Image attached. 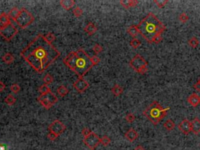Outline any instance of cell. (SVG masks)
Returning a JSON list of instances; mask_svg holds the SVG:
<instances>
[{
    "mask_svg": "<svg viewBox=\"0 0 200 150\" xmlns=\"http://www.w3.org/2000/svg\"><path fill=\"white\" fill-rule=\"evenodd\" d=\"M21 56L34 71L43 73L60 56V52L40 34L22 50Z\"/></svg>",
    "mask_w": 200,
    "mask_h": 150,
    "instance_id": "1",
    "label": "cell"
},
{
    "mask_svg": "<svg viewBox=\"0 0 200 150\" xmlns=\"http://www.w3.org/2000/svg\"><path fill=\"white\" fill-rule=\"evenodd\" d=\"M64 63L81 78H83L84 74L94 66L91 57L83 49L70 52L64 59Z\"/></svg>",
    "mask_w": 200,
    "mask_h": 150,
    "instance_id": "2",
    "label": "cell"
},
{
    "mask_svg": "<svg viewBox=\"0 0 200 150\" xmlns=\"http://www.w3.org/2000/svg\"><path fill=\"white\" fill-rule=\"evenodd\" d=\"M138 28L141 36L151 44L152 39L158 34H161L166 27L154 14L149 13L139 24Z\"/></svg>",
    "mask_w": 200,
    "mask_h": 150,
    "instance_id": "3",
    "label": "cell"
},
{
    "mask_svg": "<svg viewBox=\"0 0 200 150\" xmlns=\"http://www.w3.org/2000/svg\"><path fill=\"white\" fill-rule=\"evenodd\" d=\"M168 110L170 107L164 109L157 101H154L142 112V114L153 124L157 125L166 116Z\"/></svg>",
    "mask_w": 200,
    "mask_h": 150,
    "instance_id": "4",
    "label": "cell"
},
{
    "mask_svg": "<svg viewBox=\"0 0 200 150\" xmlns=\"http://www.w3.org/2000/svg\"><path fill=\"white\" fill-rule=\"evenodd\" d=\"M130 66L140 74H144L148 71V63L141 55H135L129 63Z\"/></svg>",
    "mask_w": 200,
    "mask_h": 150,
    "instance_id": "5",
    "label": "cell"
},
{
    "mask_svg": "<svg viewBox=\"0 0 200 150\" xmlns=\"http://www.w3.org/2000/svg\"><path fill=\"white\" fill-rule=\"evenodd\" d=\"M34 16L28 10H27L24 8H22L20 10V14L17 16V18L15 20V22L21 28L24 29V28L28 27L29 25L31 24L34 22Z\"/></svg>",
    "mask_w": 200,
    "mask_h": 150,
    "instance_id": "6",
    "label": "cell"
},
{
    "mask_svg": "<svg viewBox=\"0 0 200 150\" xmlns=\"http://www.w3.org/2000/svg\"><path fill=\"white\" fill-rule=\"evenodd\" d=\"M38 100L45 109H49L50 108H52L53 105L58 102V98L52 91H50L45 95H40Z\"/></svg>",
    "mask_w": 200,
    "mask_h": 150,
    "instance_id": "7",
    "label": "cell"
},
{
    "mask_svg": "<svg viewBox=\"0 0 200 150\" xmlns=\"http://www.w3.org/2000/svg\"><path fill=\"white\" fill-rule=\"evenodd\" d=\"M17 33L18 29L12 24L0 28V35L6 41H10Z\"/></svg>",
    "mask_w": 200,
    "mask_h": 150,
    "instance_id": "8",
    "label": "cell"
},
{
    "mask_svg": "<svg viewBox=\"0 0 200 150\" xmlns=\"http://www.w3.org/2000/svg\"><path fill=\"white\" fill-rule=\"evenodd\" d=\"M83 142L89 149L95 150L100 144V138L98 136V134L92 131L90 135L84 138Z\"/></svg>",
    "mask_w": 200,
    "mask_h": 150,
    "instance_id": "9",
    "label": "cell"
},
{
    "mask_svg": "<svg viewBox=\"0 0 200 150\" xmlns=\"http://www.w3.org/2000/svg\"><path fill=\"white\" fill-rule=\"evenodd\" d=\"M65 130H66V125H64V124L62 123L59 120H55L49 126V131L56 134L58 136L63 134L65 131Z\"/></svg>",
    "mask_w": 200,
    "mask_h": 150,
    "instance_id": "10",
    "label": "cell"
},
{
    "mask_svg": "<svg viewBox=\"0 0 200 150\" xmlns=\"http://www.w3.org/2000/svg\"><path fill=\"white\" fill-rule=\"evenodd\" d=\"M73 86L78 92L83 93V92L86 91L87 89H89V84L87 81L79 77L76 81H74V83L73 84Z\"/></svg>",
    "mask_w": 200,
    "mask_h": 150,
    "instance_id": "11",
    "label": "cell"
},
{
    "mask_svg": "<svg viewBox=\"0 0 200 150\" xmlns=\"http://www.w3.org/2000/svg\"><path fill=\"white\" fill-rule=\"evenodd\" d=\"M178 129L183 134H189L191 131V123L188 119H184L181 123L178 124Z\"/></svg>",
    "mask_w": 200,
    "mask_h": 150,
    "instance_id": "12",
    "label": "cell"
},
{
    "mask_svg": "<svg viewBox=\"0 0 200 150\" xmlns=\"http://www.w3.org/2000/svg\"><path fill=\"white\" fill-rule=\"evenodd\" d=\"M125 139L130 142H133L139 138V133L134 129V128H130L124 134Z\"/></svg>",
    "mask_w": 200,
    "mask_h": 150,
    "instance_id": "13",
    "label": "cell"
},
{
    "mask_svg": "<svg viewBox=\"0 0 200 150\" xmlns=\"http://www.w3.org/2000/svg\"><path fill=\"white\" fill-rule=\"evenodd\" d=\"M187 101L191 106L196 107L197 106H199V104H200V96L198 94L192 93L191 96H189Z\"/></svg>",
    "mask_w": 200,
    "mask_h": 150,
    "instance_id": "14",
    "label": "cell"
},
{
    "mask_svg": "<svg viewBox=\"0 0 200 150\" xmlns=\"http://www.w3.org/2000/svg\"><path fill=\"white\" fill-rule=\"evenodd\" d=\"M191 123V132L194 134H199L200 133V120L198 117H196L192 120Z\"/></svg>",
    "mask_w": 200,
    "mask_h": 150,
    "instance_id": "15",
    "label": "cell"
},
{
    "mask_svg": "<svg viewBox=\"0 0 200 150\" xmlns=\"http://www.w3.org/2000/svg\"><path fill=\"white\" fill-rule=\"evenodd\" d=\"M120 3L125 9H129L131 7H135L139 4V1L137 0H121Z\"/></svg>",
    "mask_w": 200,
    "mask_h": 150,
    "instance_id": "16",
    "label": "cell"
},
{
    "mask_svg": "<svg viewBox=\"0 0 200 150\" xmlns=\"http://www.w3.org/2000/svg\"><path fill=\"white\" fill-rule=\"evenodd\" d=\"M11 24V19L8 16V14L2 13L0 14V28Z\"/></svg>",
    "mask_w": 200,
    "mask_h": 150,
    "instance_id": "17",
    "label": "cell"
},
{
    "mask_svg": "<svg viewBox=\"0 0 200 150\" xmlns=\"http://www.w3.org/2000/svg\"><path fill=\"white\" fill-rule=\"evenodd\" d=\"M59 4L64 9L69 10L71 9L73 6H74L75 1L74 0H61L59 2Z\"/></svg>",
    "mask_w": 200,
    "mask_h": 150,
    "instance_id": "18",
    "label": "cell"
},
{
    "mask_svg": "<svg viewBox=\"0 0 200 150\" xmlns=\"http://www.w3.org/2000/svg\"><path fill=\"white\" fill-rule=\"evenodd\" d=\"M84 31H86L87 34H89V35H93L97 31V27L93 23H89L84 27Z\"/></svg>",
    "mask_w": 200,
    "mask_h": 150,
    "instance_id": "19",
    "label": "cell"
},
{
    "mask_svg": "<svg viewBox=\"0 0 200 150\" xmlns=\"http://www.w3.org/2000/svg\"><path fill=\"white\" fill-rule=\"evenodd\" d=\"M127 33H128L131 36L133 37L134 39L139 33V28H138V26H137V25H131V26H130V27L127 28Z\"/></svg>",
    "mask_w": 200,
    "mask_h": 150,
    "instance_id": "20",
    "label": "cell"
},
{
    "mask_svg": "<svg viewBox=\"0 0 200 150\" xmlns=\"http://www.w3.org/2000/svg\"><path fill=\"white\" fill-rule=\"evenodd\" d=\"M20 10H21V9H19L18 8L14 7L13 9H11L9 10V12L8 13V16H9V18L12 19V20H14V21H15V20L17 18V16H18L19 14H20Z\"/></svg>",
    "mask_w": 200,
    "mask_h": 150,
    "instance_id": "21",
    "label": "cell"
},
{
    "mask_svg": "<svg viewBox=\"0 0 200 150\" xmlns=\"http://www.w3.org/2000/svg\"><path fill=\"white\" fill-rule=\"evenodd\" d=\"M111 91H112V93L114 94V96H121V94L123 93L124 89H123V88L121 86V85H119V84H115V85L112 88Z\"/></svg>",
    "mask_w": 200,
    "mask_h": 150,
    "instance_id": "22",
    "label": "cell"
},
{
    "mask_svg": "<svg viewBox=\"0 0 200 150\" xmlns=\"http://www.w3.org/2000/svg\"><path fill=\"white\" fill-rule=\"evenodd\" d=\"M57 93L59 94L61 97H64V96H66L69 93V90L66 86L60 85V86L57 88Z\"/></svg>",
    "mask_w": 200,
    "mask_h": 150,
    "instance_id": "23",
    "label": "cell"
},
{
    "mask_svg": "<svg viewBox=\"0 0 200 150\" xmlns=\"http://www.w3.org/2000/svg\"><path fill=\"white\" fill-rule=\"evenodd\" d=\"M2 60H3V62H4L5 64H12L14 60V57L11 53L7 52V53H6V54L2 56Z\"/></svg>",
    "mask_w": 200,
    "mask_h": 150,
    "instance_id": "24",
    "label": "cell"
},
{
    "mask_svg": "<svg viewBox=\"0 0 200 150\" xmlns=\"http://www.w3.org/2000/svg\"><path fill=\"white\" fill-rule=\"evenodd\" d=\"M164 127L166 128V130H167L169 131H171L174 130V128L175 127V124L172 120L169 119V120H167V121L164 124Z\"/></svg>",
    "mask_w": 200,
    "mask_h": 150,
    "instance_id": "25",
    "label": "cell"
},
{
    "mask_svg": "<svg viewBox=\"0 0 200 150\" xmlns=\"http://www.w3.org/2000/svg\"><path fill=\"white\" fill-rule=\"evenodd\" d=\"M39 93H40V95H45V94H47L49 93V92H50V91H51V89H50V88L47 85V84H44L39 87Z\"/></svg>",
    "mask_w": 200,
    "mask_h": 150,
    "instance_id": "26",
    "label": "cell"
},
{
    "mask_svg": "<svg viewBox=\"0 0 200 150\" xmlns=\"http://www.w3.org/2000/svg\"><path fill=\"white\" fill-rule=\"evenodd\" d=\"M188 43H189V45L191 46V48H196L199 46V41L196 37H191V39L189 40V41H188Z\"/></svg>",
    "mask_w": 200,
    "mask_h": 150,
    "instance_id": "27",
    "label": "cell"
},
{
    "mask_svg": "<svg viewBox=\"0 0 200 150\" xmlns=\"http://www.w3.org/2000/svg\"><path fill=\"white\" fill-rule=\"evenodd\" d=\"M110 141H111V139H109L107 135H103L102 138H100V144H101L102 146H105V147H106V146H109V143H110Z\"/></svg>",
    "mask_w": 200,
    "mask_h": 150,
    "instance_id": "28",
    "label": "cell"
},
{
    "mask_svg": "<svg viewBox=\"0 0 200 150\" xmlns=\"http://www.w3.org/2000/svg\"><path fill=\"white\" fill-rule=\"evenodd\" d=\"M16 98L13 95H8L5 99V102L6 104L9 105V106H11V105H14L16 102Z\"/></svg>",
    "mask_w": 200,
    "mask_h": 150,
    "instance_id": "29",
    "label": "cell"
},
{
    "mask_svg": "<svg viewBox=\"0 0 200 150\" xmlns=\"http://www.w3.org/2000/svg\"><path fill=\"white\" fill-rule=\"evenodd\" d=\"M45 38H46V41H48L49 43L52 44L53 41L56 40V36H55V34H53L52 33V32H49V33H47V34L45 35Z\"/></svg>",
    "mask_w": 200,
    "mask_h": 150,
    "instance_id": "30",
    "label": "cell"
},
{
    "mask_svg": "<svg viewBox=\"0 0 200 150\" xmlns=\"http://www.w3.org/2000/svg\"><path fill=\"white\" fill-rule=\"evenodd\" d=\"M130 45H131V46L132 48L138 49L139 46H141V41H139L138 39H135V38H134V39H133L131 41H130Z\"/></svg>",
    "mask_w": 200,
    "mask_h": 150,
    "instance_id": "31",
    "label": "cell"
},
{
    "mask_svg": "<svg viewBox=\"0 0 200 150\" xmlns=\"http://www.w3.org/2000/svg\"><path fill=\"white\" fill-rule=\"evenodd\" d=\"M43 81L45 84L49 85V84H52V82H53V77H52V75H50L49 74H47L43 77Z\"/></svg>",
    "mask_w": 200,
    "mask_h": 150,
    "instance_id": "32",
    "label": "cell"
},
{
    "mask_svg": "<svg viewBox=\"0 0 200 150\" xmlns=\"http://www.w3.org/2000/svg\"><path fill=\"white\" fill-rule=\"evenodd\" d=\"M10 90H11L12 92L16 94L21 91V87H20V85L18 84L15 83V84H12L11 86H10Z\"/></svg>",
    "mask_w": 200,
    "mask_h": 150,
    "instance_id": "33",
    "label": "cell"
},
{
    "mask_svg": "<svg viewBox=\"0 0 200 150\" xmlns=\"http://www.w3.org/2000/svg\"><path fill=\"white\" fill-rule=\"evenodd\" d=\"M154 2L157 5V6L159 8H163L165 6V5L168 2L167 0H154Z\"/></svg>",
    "mask_w": 200,
    "mask_h": 150,
    "instance_id": "34",
    "label": "cell"
},
{
    "mask_svg": "<svg viewBox=\"0 0 200 150\" xmlns=\"http://www.w3.org/2000/svg\"><path fill=\"white\" fill-rule=\"evenodd\" d=\"M73 14L76 17H80L83 14V10L80 7H76L73 10Z\"/></svg>",
    "mask_w": 200,
    "mask_h": 150,
    "instance_id": "35",
    "label": "cell"
},
{
    "mask_svg": "<svg viewBox=\"0 0 200 150\" xmlns=\"http://www.w3.org/2000/svg\"><path fill=\"white\" fill-rule=\"evenodd\" d=\"M189 16L187 15L185 13H182V14H180L179 16V21H181V22H182V23H186L187 21H189Z\"/></svg>",
    "mask_w": 200,
    "mask_h": 150,
    "instance_id": "36",
    "label": "cell"
},
{
    "mask_svg": "<svg viewBox=\"0 0 200 150\" xmlns=\"http://www.w3.org/2000/svg\"><path fill=\"white\" fill-rule=\"evenodd\" d=\"M125 119H126V121H127L128 123H133L134 121V120H135V116H134L133 114H131V113H130V114L126 115Z\"/></svg>",
    "mask_w": 200,
    "mask_h": 150,
    "instance_id": "37",
    "label": "cell"
},
{
    "mask_svg": "<svg viewBox=\"0 0 200 150\" xmlns=\"http://www.w3.org/2000/svg\"><path fill=\"white\" fill-rule=\"evenodd\" d=\"M91 131L89 128H88V127H84V128H83L81 131V134L82 136L84 137V138H86V137H88L89 135H90L91 133Z\"/></svg>",
    "mask_w": 200,
    "mask_h": 150,
    "instance_id": "38",
    "label": "cell"
},
{
    "mask_svg": "<svg viewBox=\"0 0 200 150\" xmlns=\"http://www.w3.org/2000/svg\"><path fill=\"white\" fill-rule=\"evenodd\" d=\"M92 50H93V52H95L96 54H99V53H100V52H102V47L100 46L99 44H96V45L93 46Z\"/></svg>",
    "mask_w": 200,
    "mask_h": 150,
    "instance_id": "39",
    "label": "cell"
},
{
    "mask_svg": "<svg viewBox=\"0 0 200 150\" xmlns=\"http://www.w3.org/2000/svg\"><path fill=\"white\" fill-rule=\"evenodd\" d=\"M91 61L92 63V64H93V66H96V65H97L100 62V58L98 56L95 55V56L91 57Z\"/></svg>",
    "mask_w": 200,
    "mask_h": 150,
    "instance_id": "40",
    "label": "cell"
},
{
    "mask_svg": "<svg viewBox=\"0 0 200 150\" xmlns=\"http://www.w3.org/2000/svg\"><path fill=\"white\" fill-rule=\"evenodd\" d=\"M47 137H48V139H49L50 141H55L56 139L58 138V135H57L56 134H55V133H53V132H51V131H49V134H48V135H47Z\"/></svg>",
    "mask_w": 200,
    "mask_h": 150,
    "instance_id": "41",
    "label": "cell"
},
{
    "mask_svg": "<svg viewBox=\"0 0 200 150\" xmlns=\"http://www.w3.org/2000/svg\"><path fill=\"white\" fill-rule=\"evenodd\" d=\"M162 39H163V38H162L161 34H158V35H156V36L155 37L154 39H152V43H155V44L160 43L162 41Z\"/></svg>",
    "mask_w": 200,
    "mask_h": 150,
    "instance_id": "42",
    "label": "cell"
},
{
    "mask_svg": "<svg viewBox=\"0 0 200 150\" xmlns=\"http://www.w3.org/2000/svg\"><path fill=\"white\" fill-rule=\"evenodd\" d=\"M194 89H196V90H197V91H200V83L199 81H197L196 83V84H194Z\"/></svg>",
    "mask_w": 200,
    "mask_h": 150,
    "instance_id": "43",
    "label": "cell"
},
{
    "mask_svg": "<svg viewBox=\"0 0 200 150\" xmlns=\"http://www.w3.org/2000/svg\"><path fill=\"white\" fill-rule=\"evenodd\" d=\"M6 89V84L2 81H0V91H3Z\"/></svg>",
    "mask_w": 200,
    "mask_h": 150,
    "instance_id": "44",
    "label": "cell"
},
{
    "mask_svg": "<svg viewBox=\"0 0 200 150\" xmlns=\"http://www.w3.org/2000/svg\"><path fill=\"white\" fill-rule=\"evenodd\" d=\"M0 150H6V146L4 143L0 142Z\"/></svg>",
    "mask_w": 200,
    "mask_h": 150,
    "instance_id": "45",
    "label": "cell"
},
{
    "mask_svg": "<svg viewBox=\"0 0 200 150\" xmlns=\"http://www.w3.org/2000/svg\"><path fill=\"white\" fill-rule=\"evenodd\" d=\"M134 150H145V149H144L141 146H138L134 148Z\"/></svg>",
    "mask_w": 200,
    "mask_h": 150,
    "instance_id": "46",
    "label": "cell"
},
{
    "mask_svg": "<svg viewBox=\"0 0 200 150\" xmlns=\"http://www.w3.org/2000/svg\"><path fill=\"white\" fill-rule=\"evenodd\" d=\"M198 81H199V83H200V77H199V80H198Z\"/></svg>",
    "mask_w": 200,
    "mask_h": 150,
    "instance_id": "47",
    "label": "cell"
}]
</instances>
